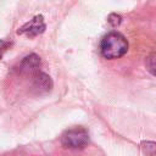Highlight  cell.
Returning a JSON list of instances; mask_svg holds the SVG:
<instances>
[{
    "mask_svg": "<svg viewBox=\"0 0 156 156\" xmlns=\"http://www.w3.org/2000/svg\"><path fill=\"white\" fill-rule=\"evenodd\" d=\"M11 40H7V39H1L0 40V58L2 57V55H4V52L11 46Z\"/></svg>",
    "mask_w": 156,
    "mask_h": 156,
    "instance_id": "cell-8",
    "label": "cell"
},
{
    "mask_svg": "<svg viewBox=\"0 0 156 156\" xmlns=\"http://www.w3.org/2000/svg\"><path fill=\"white\" fill-rule=\"evenodd\" d=\"M108 23L112 26V27H117L119 23H121V16L119 15H116V13H112L108 16Z\"/></svg>",
    "mask_w": 156,
    "mask_h": 156,
    "instance_id": "cell-9",
    "label": "cell"
},
{
    "mask_svg": "<svg viewBox=\"0 0 156 156\" xmlns=\"http://www.w3.org/2000/svg\"><path fill=\"white\" fill-rule=\"evenodd\" d=\"M144 156H156V143L155 141H143L140 144Z\"/></svg>",
    "mask_w": 156,
    "mask_h": 156,
    "instance_id": "cell-6",
    "label": "cell"
},
{
    "mask_svg": "<svg viewBox=\"0 0 156 156\" xmlns=\"http://www.w3.org/2000/svg\"><path fill=\"white\" fill-rule=\"evenodd\" d=\"M101 55L107 60H116L124 56L128 51V41L119 32H110L101 39Z\"/></svg>",
    "mask_w": 156,
    "mask_h": 156,
    "instance_id": "cell-1",
    "label": "cell"
},
{
    "mask_svg": "<svg viewBox=\"0 0 156 156\" xmlns=\"http://www.w3.org/2000/svg\"><path fill=\"white\" fill-rule=\"evenodd\" d=\"M89 143V133L83 127H76L66 130L61 136L62 146L67 149H83Z\"/></svg>",
    "mask_w": 156,
    "mask_h": 156,
    "instance_id": "cell-2",
    "label": "cell"
},
{
    "mask_svg": "<svg viewBox=\"0 0 156 156\" xmlns=\"http://www.w3.org/2000/svg\"><path fill=\"white\" fill-rule=\"evenodd\" d=\"M146 68L149 69V72L151 74H154L156 77V51L147 56V58H146Z\"/></svg>",
    "mask_w": 156,
    "mask_h": 156,
    "instance_id": "cell-7",
    "label": "cell"
},
{
    "mask_svg": "<svg viewBox=\"0 0 156 156\" xmlns=\"http://www.w3.org/2000/svg\"><path fill=\"white\" fill-rule=\"evenodd\" d=\"M45 28H46V24L44 22V17L41 15H37L30 21L24 23L17 30V34H23L27 37H37L41 34L45 30Z\"/></svg>",
    "mask_w": 156,
    "mask_h": 156,
    "instance_id": "cell-3",
    "label": "cell"
},
{
    "mask_svg": "<svg viewBox=\"0 0 156 156\" xmlns=\"http://www.w3.org/2000/svg\"><path fill=\"white\" fill-rule=\"evenodd\" d=\"M40 57L37 54H29L27 55L18 65L17 69L21 74H30L34 76L37 72H39L40 67Z\"/></svg>",
    "mask_w": 156,
    "mask_h": 156,
    "instance_id": "cell-4",
    "label": "cell"
},
{
    "mask_svg": "<svg viewBox=\"0 0 156 156\" xmlns=\"http://www.w3.org/2000/svg\"><path fill=\"white\" fill-rule=\"evenodd\" d=\"M33 77V80H32V88L39 93V94H43V93H48L51 90L52 88V80L51 78L44 73V72H37Z\"/></svg>",
    "mask_w": 156,
    "mask_h": 156,
    "instance_id": "cell-5",
    "label": "cell"
}]
</instances>
